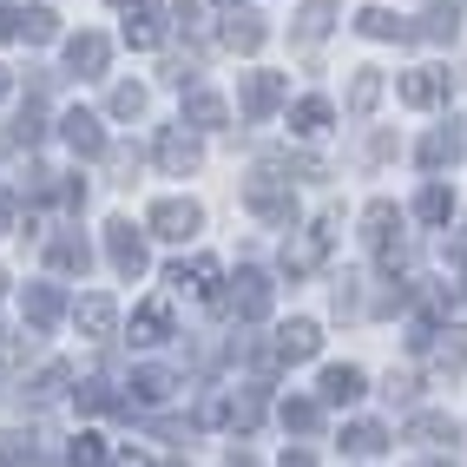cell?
<instances>
[{
    "mask_svg": "<svg viewBox=\"0 0 467 467\" xmlns=\"http://www.w3.org/2000/svg\"><path fill=\"white\" fill-rule=\"evenodd\" d=\"M231 467H257V461H251V454H231Z\"/></svg>",
    "mask_w": 467,
    "mask_h": 467,
    "instance_id": "cell-45",
    "label": "cell"
},
{
    "mask_svg": "<svg viewBox=\"0 0 467 467\" xmlns=\"http://www.w3.org/2000/svg\"><path fill=\"white\" fill-rule=\"evenodd\" d=\"M244 204H251L257 217H270V224H296V198L284 192V184H270V178H251V184H244Z\"/></svg>",
    "mask_w": 467,
    "mask_h": 467,
    "instance_id": "cell-4",
    "label": "cell"
},
{
    "mask_svg": "<svg viewBox=\"0 0 467 467\" xmlns=\"http://www.w3.org/2000/svg\"><path fill=\"white\" fill-rule=\"evenodd\" d=\"M342 448H349V454H382L389 434H382L376 421H356V428H342Z\"/></svg>",
    "mask_w": 467,
    "mask_h": 467,
    "instance_id": "cell-28",
    "label": "cell"
},
{
    "mask_svg": "<svg viewBox=\"0 0 467 467\" xmlns=\"http://www.w3.org/2000/svg\"><path fill=\"white\" fill-rule=\"evenodd\" d=\"M171 389H178V382L165 376V368H139V376H132V395L145 401V409H159V401H165Z\"/></svg>",
    "mask_w": 467,
    "mask_h": 467,
    "instance_id": "cell-27",
    "label": "cell"
},
{
    "mask_svg": "<svg viewBox=\"0 0 467 467\" xmlns=\"http://www.w3.org/2000/svg\"><path fill=\"white\" fill-rule=\"evenodd\" d=\"M73 317H79V329H86V336H112L119 309H112V296H86V303L73 309Z\"/></svg>",
    "mask_w": 467,
    "mask_h": 467,
    "instance_id": "cell-24",
    "label": "cell"
},
{
    "mask_svg": "<svg viewBox=\"0 0 467 467\" xmlns=\"http://www.w3.org/2000/svg\"><path fill=\"white\" fill-rule=\"evenodd\" d=\"M67 67H73L79 79H99V73H106V40H99V34L67 40Z\"/></svg>",
    "mask_w": 467,
    "mask_h": 467,
    "instance_id": "cell-13",
    "label": "cell"
},
{
    "mask_svg": "<svg viewBox=\"0 0 467 467\" xmlns=\"http://www.w3.org/2000/svg\"><path fill=\"white\" fill-rule=\"evenodd\" d=\"M106 257H112V270L119 276H145V237L119 217V224H106Z\"/></svg>",
    "mask_w": 467,
    "mask_h": 467,
    "instance_id": "cell-3",
    "label": "cell"
},
{
    "mask_svg": "<svg viewBox=\"0 0 467 467\" xmlns=\"http://www.w3.org/2000/svg\"><path fill=\"white\" fill-rule=\"evenodd\" d=\"M276 106H284V79H276V73H251V79H244V119H270Z\"/></svg>",
    "mask_w": 467,
    "mask_h": 467,
    "instance_id": "cell-6",
    "label": "cell"
},
{
    "mask_svg": "<svg viewBox=\"0 0 467 467\" xmlns=\"http://www.w3.org/2000/svg\"><path fill=\"white\" fill-rule=\"evenodd\" d=\"M79 409H119V395H112L106 382H86V389H79Z\"/></svg>",
    "mask_w": 467,
    "mask_h": 467,
    "instance_id": "cell-38",
    "label": "cell"
},
{
    "mask_svg": "<svg viewBox=\"0 0 467 467\" xmlns=\"http://www.w3.org/2000/svg\"><path fill=\"white\" fill-rule=\"evenodd\" d=\"M7 467H47V461H40V448H26V441H14V448H7Z\"/></svg>",
    "mask_w": 467,
    "mask_h": 467,
    "instance_id": "cell-40",
    "label": "cell"
},
{
    "mask_svg": "<svg viewBox=\"0 0 467 467\" xmlns=\"http://www.w3.org/2000/svg\"><path fill=\"white\" fill-rule=\"evenodd\" d=\"M376 99H382V73H356V86H349V112H376Z\"/></svg>",
    "mask_w": 467,
    "mask_h": 467,
    "instance_id": "cell-33",
    "label": "cell"
},
{
    "mask_svg": "<svg viewBox=\"0 0 467 467\" xmlns=\"http://www.w3.org/2000/svg\"><path fill=\"white\" fill-rule=\"evenodd\" d=\"M415 217H421V224H448V217H454V192H448V184H428V192L415 198Z\"/></svg>",
    "mask_w": 467,
    "mask_h": 467,
    "instance_id": "cell-26",
    "label": "cell"
},
{
    "mask_svg": "<svg viewBox=\"0 0 467 467\" xmlns=\"http://www.w3.org/2000/svg\"><path fill=\"white\" fill-rule=\"evenodd\" d=\"M362 224H368L362 237H368V244H382V251H389V244H401V237H395V231H401V217H395V204H382V198L362 211Z\"/></svg>",
    "mask_w": 467,
    "mask_h": 467,
    "instance_id": "cell-21",
    "label": "cell"
},
{
    "mask_svg": "<svg viewBox=\"0 0 467 467\" xmlns=\"http://www.w3.org/2000/svg\"><path fill=\"white\" fill-rule=\"evenodd\" d=\"M59 34V20H53V7H26L20 14V40H34V47H47Z\"/></svg>",
    "mask_w": 467,
    "mask_h": 467,
    "instance_id": "cell-30",
    "label": "cell"
},
{
    "mask_svg": "<svg viewBox=\"0 0 467 467\" xmlns=\"http://www.w3.org/2000/svg\"><path fill=\"white\" fill-rule=\"evenodd\" d=\"M290 132H296V139L329 132V99H296V106H290Z\"/></svg>",
    "mask_w": 467,
    "mask_h": 467,
    "instance_id": "cell-22",
    "label": "cell"
},
{
    "mask_svg": "<svg viewBox=\"0 0 467 467\" xmlns=\"http://www.w3.org/2000/svg\"><path fill=\"white\" fill-rule=\"evenodd\" d=\"M454 151H461V132L441 126V132H428V139H421V165H428V171H441V165H454Z\"/></svg>",
    "mask_w": 467,
    "mask_h": 467,
    "instance_id": "cell-25",
    "label": "cell"
},
{
    "mask_svg": "<svg viewBox=\"0 0 467 467\" xmlns=\"http://www.w3.org/2000/svg\"><path fill=\"white\" fill-rule=\"evenodd\" d=\"M224 40H231L237 53H257V47H264V20H257V14H237V20L224 26Z\"/></svg>",
    "mask_w": 467,
    "mask_h": 467,
    "instance_id": "cell-29",
    "label": "cell"
},
{
    "mask_svg": "<svg viewBox=\"0 0 467 467\" xmlns=\"http://www.w3.org/2000/svg\"><path fill=\"white\" fill-rule=\"evenodd\" d=\"M415 467H448V461H415Z\"/></svg>",
    "mask_w": 467,
    "mask_h": 467,
    "instance_id": "cell-46",
    "label": "cell"
},
{
    "mask_svg": "<svg viewBox=\"0 0 467 467\" xmlns=\"http://www.w3.org/2000/svg\"><path fill=\"white\" fill-rule=\"evenodd\" d=\"M317 349H323V329L309 323V317H296V323L276 329V356H284V362H303V356H317Z\"/></svg>",
    "mask_w": 467,
    "mask_h": 467,
    "instance_id": "cell-7",
    "label": "cell"
},
{
    "mask_svg": "<svg viewBox=\"0 0 467 467\" xmlns=\"http://www.w3.org/2000/svg\"><path fill=\"white\" fill-rule=\"evenodd\" d=\"M329 20H336V0H303V14H296V40L317 47L329 34Z\"/></svg>",
    "mask_w": 467,
    "mask_h": 467,
    "instance_id": "cell-23",
    "label": "cell"
},
{
    "mask_svg": "<svg viewBox=\"0 0 467 467\" xmlns=\"http://www.w3.org/2000/svg\"><path fill=\"white\" fill-rule=\"evenodd\" d=\"M356 34H362V40H415V26L395 20L389 7H368V14H356Z\"/></svg>",
    "mask_w": 467,
    "mask_h": 467,
    "instance_id": "cell-15",
    "label": "cell"
},
{
    "mask_svg": "<svg viewBox=\"0 0 467 467\" xmlns=\"http://www.w3.org/2000/svg\"><path fill=\"white\" fill-rule=\"evenodd\" d=\"M159 165H165L171 178H184V171H198V165H204V151H198L192 132H165V139H159Z\"/></svg>",
    "mask_w": 467,
    "mask_h": 467,
    "instance_id": "cell-8",
    "label": "cell"
},
{
    "mask_svg": "<svg viewBox=\"0 0 467 467\" xmlns=\"http://www.w3.org/2000/svg\"><path fill=\"white\" fill-rule=\"evenodd\" d=\"M461 290H467V264H461Z\"/></svg>",
    "mask_w": 467,
    "mask_h": 467,
    "instance_id": "cell-48",
    "label": "cell"
},
{
    "mask_svg": "<svg viewBox=\"0 0 467 467\" xmlns=\"http://www.w3.org/2000/svg\"><path fill=\"white\" fill-rule=\"evenodd\" d=\"M40 132H47V126H40V106H26V112H20V126H14V139H26V145H34Z\"/></svg>",
    "mask_w": 467,
    "mask_h": 467,
    "instance_id": "cell-39",
    "label": "cell"
},
{
    "mask_svg": "<svg viewBox=\"0 0 467 467\" xmlns=\"http://www.w3.org/2000/svg\"><path fill=\"white\" fill-rule=\"evenodd\" d=\"M59 317H67V296H59L53 284H34V290H26V323H34V329H53Z\"/></svg>",
    "mask_w": 467,
    "mask_h": 467,
    "instance_id": "cell-17",
    "label": "cell"
},
{
    "mask_svg": "<svg viewBox=\"0 0 467 467\" xmlns=\"http://www.w3.org/2000/svg\"><path fill=\"white\" fill-rule=\"evenodd\" d=\"M204 231V211L192 198H165V204H151V237H165V244H184V237H198Z\"/></svg>",
    "mask_w": 467,
    "mask_h": 467,
    "instance_id": "cell-1",
    "label": "cell"
},
{
    "mask_svg": "<svg viewBox=\"0 0 467 467\" xmlns=\"http://www.w3.org/2000/svg\"><path fill=\"white\" fill-rule=\"evenodd\" d=\"M106 467H151L139 448H106Z\"/></svg>",
    "mask_w": 467,
    "mask_h": 467,
    "instance_id": "cell-41",
    "label": "cell"
},
{
    "mask_svg": "<svg viewBox=\"0 0 467 467\" xmlns=\"http://www.w3.org/2000/svg\"><path fill=\"white\" fill-rule=\"evenodd\" d=\"M0 99H7V73H0Z\"/></svg>",
    "mask_w": 467,
    "mask_h": 467,
    "instance_id": "cell-47",
    "label": "cell"
},
{
    "mask_svg": "<svg viewBox=\"0 0 467 467\" xmlns=\"http://www.w3.org/2000/svg\"><path fill=\"white\" fill-rule=\"evenodd\" d=\"M409 441H428V448H434V441H454V421L428 409V415H415V421H409Z\"/></svg>",
    "mask_w": 467,
    "mask_h": 467,
    "instance_id": "cell-31",
    "label": "cell"
},
{
    "mask_svg": "<svg viewBox=\"0 0 467 467\" xmlns=\"http://www.w3.org/2000/svg\"><path fill=\"white\" fill-rule=\"evenodd\" d=\"M159 40H165V14H159V7H132V14H126V47L151 53Z\"/></svg>",
    "mask_w": 467,
    "mask_h": 467,
    "instance_id": "cell-14",
    "label": "cell"
},
{
    "mask_svg": "<svg viewBox=\"0 0 467 467\" xmlns=\"http://www.w3.org/2000/svg\"><path fill=\"white\" fill-rule=\"evenodd\" d=\"M257 415H264V401H257V395H237V401H224V421H231L237 434H251V428H257Z\"/></svg>",
    "mask_w": 467,
    "mask_h": 467,
    "instance_id": "cell-32",
    "label": "cell"
},
{
    "mask_svg": "<svg viewBox=\"0 0 467 467\" xmlns=\"http://www.w3.org/2000/svg\"><path fill=\"white\" fill-rule=\"evenodd\" d=\"M20 34V7H0V40H14Z\"/></svg>",
    "mask_w": 467,
    "mask_h": 467,
    "instance_id": "cell-42",
    "label": "cell"
},
{
    "mask_svg": "<svg viewBox=\"0 0 467 467\" xmlns=\"http://www.w3.org/2000/svg\"><path fill=\"white\" fill-rule=\"evenodd\" d=\"M368 395V376L356 362H342V368H323V401H342V409H349V401H362Z\"/></svg>",
    "mask_w": 467,
    "mask_h": 467,
    "instance_id": "cell-10",
    "label": "cell"
},
{
    "mask_svg": "<svg viewBox=\"0 0 467 467\" xmlns=\"http://www.w3.org/2000/svg\"><path fill=\"white\" fill-rule=\"evenodd\" d=\"M441 368H467V323L448 329V342H441Z\"/></svg>",
    "mask_w": 467,
    "mask_h": 467,
    "instance_id": "cell-37",
    "label": "cell"
},
{
    "mask_svg": "<svg viewBox=\"0 0 467 467\" xmlns=\"http://www.w3.org/2000/svg\"><path fill=\"white\" fill-rule=\"evenodd\" d=\"M171 290H184V296H217V257L178 264V270H171Z\"/></svg>",
    "mask_w": 467,
    "mask_h": 467,
    "instance_id": "cell-12",
    "label": "cell"
},
{
    "mask_svg": "<svg viewBox=\"0 0 467 467\" xmlns=\"http://www.w3.org/2000/svg\"><path fill=\"white\" fill-rule=\"evenodd\" d=\"M171 467H178V461H171Z\"/></svg>",
    "mask_w": 467,
    "mask_h": 467,
    "instance_id": "cell-51",
    "label": "cell"
},
{
    "mask_svg": "<svg viewBox=\"0 0 467 467\" xmlns=\"http://www.w3.org/2000/svg\"><path fill=\"white\" fill-rule=\"evenodd\" d=\"M59 139H67L79 159H99V151H106V132H99L92 112H67V119H59Z\"/></svg>",
    "mask_w": 467,
    "mask_h": 467,
    "instance_id": "cell-5",
    "label": "cell"
},
{
    "mask_svg": "<svg viewBox=\"0 0 467 467\" xmlns=\"http://www.w3.org/2000/svg\"><path fill=\"white\" fill-rule=\"evenodd\" d=\"M184 119H192V126L198 132H217V126H224V99H217V92H184Z\"/></svg>",
    "mask_w": 467,
    "mask_h": 467,
    "instance_id": "cell-19",
    "label": "cell"
},
{
    "mask_svg": "<svg viewBox=\"0 0 467 467\" xmlns=\"http://www.w3.org/2000/svg\"><path fill=\"white\" fill-rule=\"evenodd\" d=\"M145 112V92L139 86H112V119H139Z\"/></svg>",
    "mask_w": 467,
    "mask_h": 467,
    "instance_id": "cell-36",
    "label": "cell"
},
{
    "mask_svg": "<svg viewBox=\"0 0 467 467\" xmlns=\"http://www.w3.org/2000/svg\"><path fill=\"white\" fill-rule=\"evenodd\" d=\"M165 336H171V309H165V303H139L132 342H139V349H151V342H165Z\"/></svg>",
    "mask_w": 467,
    "mask_h": 467,
    "instance_id": "cell-18",
    "label": "cell"
},
{
    "mask_svg": "<svg viewBox=\"0 0 467 467\" xmlns=\"http://www.w3.org/2000/svg\"><path fill=\"white\" fill-rule=\"evenodd\" d=\"M7 231H14V198L0 192V237H7Z\"/></svg>",
    "mask_w": 467,
    "mask_h": 467,
    "instance_id": "cell-43",
    "label": "cell"
},
{
    "mask_svg": "<svg viewBox=\"0 0 467 467\" xmlns=\"http://www.w3.org/2000/svg\"><path fill=\"white\" fill-rule=\"evenodd\" d=\"M47 264H53L59 276H86L92 251H86V237H79V231H59V237L47 244Z\"/></svg>",
    "mask_w": 467,
    "mask_h": 467,
    "instance_id": "cell-9",
    "label": "cell"
},
{
    "mask_svg": "<svg viewBox=\"0 0 467 467\" xmlns=\"http://www.w3.org/2000/svg\"><path fill=\"white\" fill-rule=\"evenodd\" d=\"M401 99H409V106H441L448 99V73H401Z\"/></svg>",
    "mask_w": 467,
    "mask_h": 467,
    "instance_id": "cell-16",
    "label": "cell"
},
{
    "mask_svg": "<svg viewBox=\"0 0 467 467\" xmlns=\"http://www.w3.org/2000/svg\"><path fill=\"white\" fill-rule=\"evenodd\" d=\"M224 309L244 317V323H264L270 317V276L264 270H237V290L224 296Z\"/></svg>",
    "mask_w": 467,
    "mask_h": 467,
    "instance_id": "cell-2",
    "label": "cell"
},
{
    "mask_svg": "<svg viewBox=\"0 0 467 467\" xmlns=\"http://www.w3.org/2000/svg\"><path fill=\"white\" fill-rule=\"evenodd\" d=\"M329 231H336V224H317V231H309V237H296V244H284V270H290V276H303V270H317V257L329 251Z\"/></svg>",
    "mask_w": 467,
    "mask_h": 467,
    "instance_id": "cell-11",
    "label": "cell"
},
{
    "mask_svg": "<svg viewBox=\"0 0 467 467\" xmlns=\"http://www.w3.org/2000/svg\"><path fill=\"white\" fill-rule=\"evenodd\" d=\"M67 461H73V467H99V461H106V441H99V434H73V441H67Z\"/></svg>",
    "mask_w": 467,
    "mask_h": 467,
    "instance_id": "cell-34",
    "label": "cell"
},
{
    "mask_svg": "<svg viewBox=\"0 0 467 467\" xmlns=\"http://www.w3.org/2000/svg\"><path fill=\"white\" fill-rule=\"evenodd\" d=\"M224 7H244V0H224Z\"/></svg>",
    "mask_w": 467,
    "mask_h": 467,
    "instance_id": "cell-49",
    "label": "cell"
},
{
    "mask_svg": "<svg viewBox=\"0 0 467 467\" xmlns=\"http://www.w3.org/2000/svg\"><path fill=\"white\" fill-rule=\"evenodd\" d=\"M0 284H7V276H0Z\"/></svg>",
    "mask_w": 467,
    "mask_h": 467,
    "instance_id": "cell-50",
    "label": "cell"
},
{
    "mask_svg": "<svg viewBox=\"0 0 467 467\" xmlns=\"http://www.w3.org/2000/svg\"><path fill=\"white\" fill-rule=\"evenodd\" d=\"M284 467H317V461H309V454H284Z\"/></svg>",
    "mask_w": 467,
    "mask_h": 467,
    "instance_id": "cell-44",
    "label": "cell"
},
{
    "mask_svg": "<svg viewBox=\"0 0 467 467\" xmlns=\"http://www.w3.org/2000/svg\"><path fill=\"white\" fill-rule=\"evenodd\" d=\"M323 421V409H317V401H284V428H296V434H309V428H317Z\"/></svg>",
    "mask_w": 467,
    "mask_h": 467,
    "instance_id": "cell-35",
    "label": "cell"
},
{
    "mask_svg": "<svg viewBox=\"0 0 467 467\" xmlns=\"http://www.w3.org/2000/svg\"><path fill=\"white\" fill-rule=\"evenodd\" d=\"M454 26H461V0H434L415 34H421V40H454Z\"/></svg>",
    "mask_w": 467,
    "mask_h": 467,
    "instance_id": "cell-20",
    "label": "cell"
}]
</instances>
